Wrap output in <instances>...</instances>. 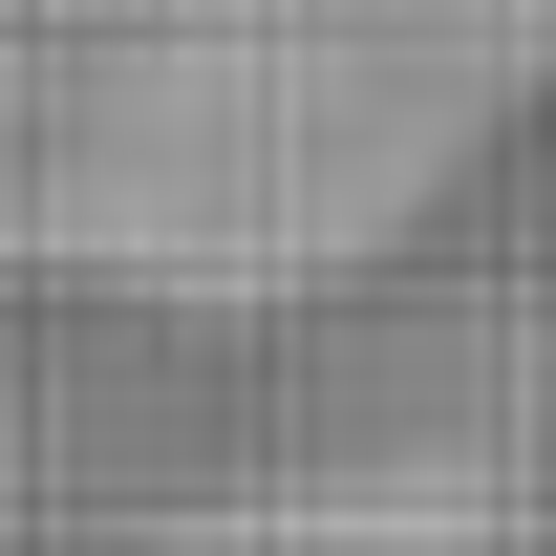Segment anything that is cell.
<instances>
[{"instance_id": "6da1fadb", "label": "cell", "mask_w": 556, "mask_h": 556, "mask_svg": "<svg viewBox=\"0 0 556 556\" xmlns=\"http://www.w3.org/2000/svg\"><path fill=\"white\" fill-rule=\"evenodd\" d=\"M556 150V0H0V343H300Z\"/></svg>"}]
</instances>
